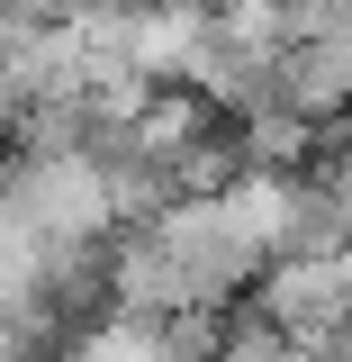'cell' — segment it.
<instances>
[{"label":"cell","instance_id":"cell-2","mask_svg":"<svg viewBox=\"0 0 352 362\" xmlns=\"http://www.w3.org/2000/svg\"><path fill=\"white\" fill-rule=\"evenodd\" d=\"M352 90V37H289L271 54V109L280 118H344Z\"/></svg>","mask_w":352,"mask_h":362},{"label":"cell","instance_id":"cell-1","mask_svg":"<svg viewBox=\"0 0 352 362\" xmlns=\"http://www.w3.org/2000/svg\"><path fill=\"white\" fill-rule=\"evenodd\" d=\"M253 317H271V326H289V335H308V326H334L344 317V254H271L253 281Z\"/></svg>","mask_w":352,"mask_h":362}]
</instances>
